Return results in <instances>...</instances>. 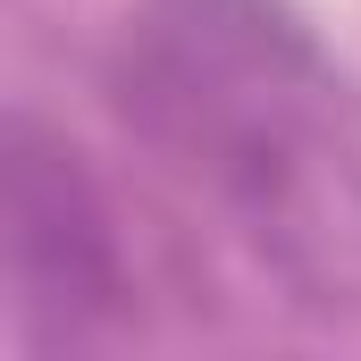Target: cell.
Returning a JSON list of instances; mask_svg holds the SVG:
<instances>
[{
	"mask_svg": "<svg viewBox=\"0 0 361 361\" xmlns=\"http://www.w3.org/2000/svg\"><path fill=\"white\" fill-rule=\"evenodd\" d=\"M126 109L302 302H361V109L269 0H160Z\"/></svg>",
	"mask_w": 361,
	"mask_h": 361,
	"instance_id": "1",
	"label": "cell"
},
{
	"mask_svg": "<svg viewBox=\"0 0 361 361\" xmlns=\"http://www.w3.org/2000/svg\"><path fill=\"white\" fill-rule=\"evenodd\" d=\"M8 294L25 336L92 345L135 311V269L109 193L34 118L8 126Z\"/></svg>",
	"mask_w": 361,
	"mask_h": 361,
	"instance_id": "2",
	"label": "cell"
}]
</instances>
